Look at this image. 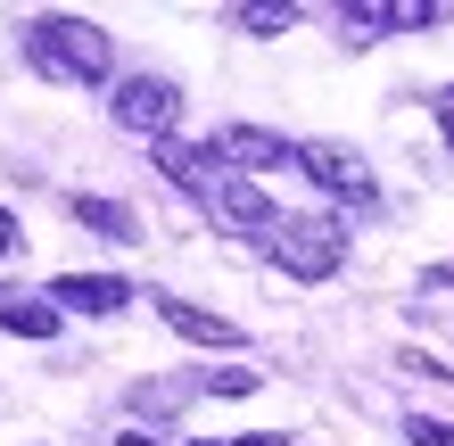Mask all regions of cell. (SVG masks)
Instances as JSON below:
<instances>
[{
    "instance_id": "ba28073f",
    "label": "cell",
    "mask_w": 454,
    "mask_h": 446,
    "mask_svg": "<svg viewBox=\"0 0 454 446\" xmlns=\"http://www.w3.org/2000/svg\"><path fill=\"white\" fill-rule=\"evenodd\" d=\"M50 298H59L67 314H116L132 290H124L116 273H59V281H50Z\"/></svg>"
},
{
    "instance_id": "8fae6325",
    "label": "cell",
    "mask_w": 454,
    "mask_h": 446,
    "mask_svg": "<svg viewBox=\"0 0 454 446\" xmlns=\"http://www.w3.org/2000/svg\"><path fill=\"white\" fill-rule=\"evenodd\" d=\"M231 25H239V34H256V42H273V34L298 25V9H231Z\"/></svg>"
},
{
    "instance_id": "5bb4252c",
    "label": "cell",
    "mask_w": 454,
    "mask_h": 446,
    "mask_svg": "<svg viewBox=\"0 0 454 446\" xmlns=\"http://www.w3.org/2000/svg\"><path fill=\"white\" fill-rule=\"evenodd\" d=\"M405 438H413V446H454V422H438V413H413Z\"/></svg>"
},
{
    "instance_id": "e0dca14e",
    "label": "cell",
    "mask_w": 454,
    "mask_h": 446,
    "mask_svg": "<svg viewBox=\"0 0 454 446\" xmlns=\"http://www.w3.org/2000/svg\"><path fill=\"white\" fill-rule=\"evenodd\" d=\"M239 446H289V438H281V430H264V438H239Z\"/></svg>"
},
{
    "instance_id": "9c48e42d",
    "label": "cell",
    "mask_w": 454,
    "mask_h": 446,
    "mask_svg": "<svg viewBox=\"0 0 454 446\" xmlns=\"http://www.w3.org/2000/svg\"><path fill=\"white\" fill-rule=\"evenodd\" d=\"M0 331H17V339H59V306H50V298H25V290H0Z\"/></svg>"
},
{
    "instance_id": "3957f363",
    "label": "cell",
    "mask_w": 454,
    "mask_h": 446,
    "mask_svg": "<svg viewBox=\"0 0 454 446\" xmlns=\"http://www.w3.org/2000/svg\"><path fill=\"white\" fill-rule=\"evenodd\" d=\"M199 207H207V215H215L223 231H239V240H273V231H281V207L264 199V191H256L248 174H231L223 157H215V174H207Z\"/></svg>"
},
{
    "instance_id": "8992f818",
    "label": "cell",
    "mask_w": 454,
    "mask_h": 446,
    "mask_svg": "<svg viewBox=\"0 0 454 446\" xmlns=\"http://www.w3.org/2000/svg\"><path fill=\"white\" fill-rule=\"evenodd\" d=\"M215 157H223V166L231 174H289V166H298V141H281V133H264V124H223V133H215Z\"/></svg>"
},
{
    "instance_id": "9a60e30c",
    "label": "cell",
    "mask_w": 454,
    "mask_h": 446,
    "mask_svg": "<svg viewBox=\"0 0 454 446\" xmlns=\"http://www.w3.org/2000/svg\"><path fill=\"white\" fill-rule=\"evenodd\" d=\"M438 124H446V149H454V83L438 91Z\"/></svg>"
},
{
    "instance_id": "52a82bcc",
    "label": "cell",
    "mask_w": 454,
    "mask_h": 446,
    "mask_svg": "<svg viewBox=\"0 0 454 446\" xmlns=\"http://www.w3.org/2000/svg\"><path fill=\"white\" fill-rule=\"evenodd\" d=\"M157 323L182 331V339H199V348H239V323H231V314H207L191 298H157Z\"/></svg>"
},
{
    "instance_id": "7c38bea8",
    "label": "cell",
    "mask_w": 454,
    "mask_h": 446,
    "mask_svg": "<svg viewBox=\"0 0 454 446\" xmlns=\"http://www.w3.org/2000/svg\"><path fill=\"white\" fill-rule=\"evenodd\" d=\"M182 397H191L182 380H141V388H132V405H141V413H174Z\"/></svg>"
},
{
    "instance_id": "2e32d148",
    "label": "cell",
    "mask_w": 454,
    "mask_h": 446,
    "mask_svg": "<svg viewBox=\"0 0 454 446\" xmlns=\"http://www.w3.org/2000/svg\"><path fill=\"white\" fill-rule=\"evenodd\" d=\"M9 248H17V215L0 207V256H9Z\"/></svg>"
},
{
    "instance_id": "5b68a950",
    "label": "cell",
    "mask_w": 454,
    "mask_h": 446,
    "mask_svg": "<svg viewBox=\"0 0 454 446\" xmlns=\"http://www.w3.org/2000/svg\"><path fill=\"white\" fill-rule=\"evenodd\" d=\"M298 174L323 182V191L347 199V207H372V166H364L347 141H298Z\"/></svg>"
},
{
    "instance_id": "6da1fadb",
    "label": "cell",
    "mask_w": 454,
    "mask_h": 446,
    "mask_svg": "<svg viewBox=\"0 0 454 446\" xmlns=\"http://www.w3.org/2000/svg\"><path fill=\"white\" fill-rule=\"evenodd\" d=\"M25 59H34L42 74H59V83H108L116 42L99 34L91 17H34L25 25Z\"/></svg>"
},
{
    "instance_id": "ac0fdd59",
    "label": "cell",
    "mask_w": 454,
    "mask_h": 446,
    "mask_svg": "<svg viewBox=\"0 0 454 446\" xmlns=\"http://www.w3.org/2000/svg\"><path fill=\"white\" fill-rule=\"evenodd\" d=\"M116 446H157V438H149V430H124V438H116Z\"/></svg>"
},
{
    "instance_id": "4fadbf2b",
    "label": "cell",
    "mask_w": 454,
    "mask_h": 446,
    "mask_svg": "<svg viewBox=\"0 0 454 446\" xmlns=\"http://www.w3.org/2000/svg\"><path fill=\"white\" fill-rule=\"evenodd\" d=\"M199 388H207V397H248V388H256V372H248V364H231V372H207Z\"/></svg>"
},
{
    "instance_id": "7a4b0ae2",
    "label": "cell",
    "mask_w": 454,
    "mask_h": 446,
    "mask_svg": "<svg viewBox=\"0 0 454 446\" xmlns=\"http://www.w3.org/2000/svg\"><path fill=\"white\" fill-rule=\"evenodd\" d=\"M264 256H273L289 281H331L347 265V231L331 215H281V231L264 240Z\"/></svg>"
},
{
    "instance_id": "d6986e66",
    "label": "cell",
    "mask_w": 454,
    "mask_h": 446,
    "mask_svg": "<svg viewBox=\"0 0 454 446\" xmlns=\"http://www.w3.org/2000/svg\"><path fill=\"white\" fill-rule=\"evenodd\" d=\"M191 446H215V438H191Z\"/></svg>"
},
{
    "instance_id": "30bf717a",
    "label": "cell",
    "mask_w": 454,
    "mask_h": 446,
    "mask_svg": "<svg viewBox=\"0 0 454 446\" xmlns=\"http://www.w3.org/2000/svg\"><path fill=\"white\" fill-rule=\"evenodd\" d=\"M74 223H83V231H99V240H149V231H141V215H132L124 199H74Z\"/></svg>"
},
{
    "instance_id": "277c9868",
    "label": "cell",
    "mask_w": 454,
    "mask_h": 446,
    "mask_svg": "<svg viewBox=\"0 0 454 446\" xmlns=\"http://www.w3.org/2000/svg\"><path fill=\"white\" fill-rule=\"evenodd\" d=\"M108 108H116V124H124V133H149V141H174V116H182V91L166 83V74H124Z\"/></svg>"
}]
</instances>
